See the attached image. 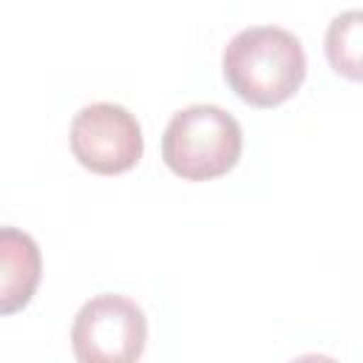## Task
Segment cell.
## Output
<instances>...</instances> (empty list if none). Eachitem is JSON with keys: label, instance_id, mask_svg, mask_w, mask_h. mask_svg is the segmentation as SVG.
Segmentation results:
<instances>
[{"label": "cell", "instance_id": "2", "mask_svg": "<svg viewBox=\"0 0 363 363\" xmlns=\"http://www.w3.org/2000/svg\"><path fill=\"white\" fill-rule=\"evenodd\" d=\"M241 156V125L218 105H190L164 128L162 159L187 182H207L233 170Z\"/></svg>", "mask_w": 363, "mask_h": 363}, {"label": "cell", "instance_id": "1", "mask_svg": "<svg viewBox=\"0 0 363 363\" xmlns=\"http://www.w3.org/2000/svg\"><path fill=\"white\" fill-rule=\"evenodd\" d=\"M227 85L255 108L286 102L306 77V54L295 34L278 26L238 31L221 57Z\"/></svg>", "mask_w": 363, "mask_h": 363}, {"label": "cell", "instance_id": "6", "mask_svg": "<svg viewBox=\"0 0 363 363\" xmlns=\"http://www.w3.org/2000/svg\"><path fill=\"white\" fill-rule=\"evenodd\" d=\"M360 31H363V14L357 9L337 14L326 28L329 65L346 79H360Z\"/></svg>", "mask_w": 363, "mask_h": 363}, {"label": "cell", "instance_id": "5", "mask_svg": "<svg viewBox=\"0 0 363 363\" xmlns=\"http://www.w3.org/2000/svg\"><path fill=\"white\" fill-rule=\"evenodd\" d=\"M43 275L37 241L17 230L0 227V315H14L31 303Z\"/></svg>", "mask_w": 363, "mask_h": 363}, {"label": "cell", "instance_id": "3", "mask_svg": "<svg viewBox=\"0 0 363 363\" xmlns=\"http://www.w3.org/2000/svg\"><path fill=\"white\" fill-rule=\"evenodd\" d=\"M147 343L145 312L125 295H96L74 318L71 346L82 363H130Z\"/></svg>", "mask_w": 363, "mask_h": 363}, {"label": "cell", "instance_id": "4", "mask_svg": "<svg viewBox=\"0 0 363 363\" xmlns=\"http://www.w3.org/2000/svg\"><path fill=\"white\" fill-rule=\"evenodd\" d=\"M74 159L99 176H116L130 170L145 150L142 128L136 116L113 102L85 105L71 122Z\"/></svg>", "mask_w": 363, "mask_h": 363}]
</instances>
